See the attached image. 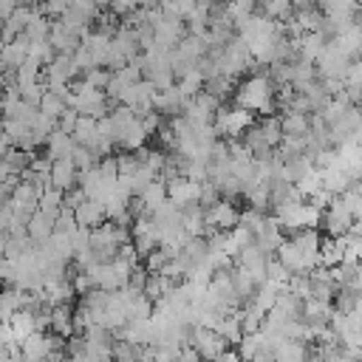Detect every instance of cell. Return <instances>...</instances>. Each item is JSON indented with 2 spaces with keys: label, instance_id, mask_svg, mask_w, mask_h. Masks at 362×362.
Here are the masks:
<instances>
[{
  "label": "cell",
  "instance_id": "13",
  "mask_svg": "<svg viewBox=\"0 0 362 362\" xmlns=\"http://www.w3.org/2000/svg\"><path fill=\"white\" fill-rule=\"evenodd\" d=\"M136 198L141 201L144 212H153L158 204H164V201H167V187H164V181H161V178H156V181H150V184H147Z\"/></svg>",
  "mask_w": 362,
  "mask_h": 362
},
{
  "label": "cell",
  "instance_id": "8",
  "mask_svg": "<svg viewBox=\"0 0 362 362\" xmlns=\"http://www.w3.org/2000/svg\"><path fill=\"white\" fill-rule=\"evenodd\" d=\"M74 221H76V226H82V229H93V226L105 223V206H102L99 201H93V198H82V201L74 206Z\"/></svg>",
  "mask_w": 362,
  "mask_h": 362
},
{
  "label": "cell",
  "instance_id": "26",
  "mask_svg": "<svg viewBox=\"0 0 362 362\" xmlns=\"http://www.w3.org/2000/svg\"><path fill=\"white\" fill-rule=\"evenodd\" d=\"M308 362H325V359H322V356H317V354H314V356H311V359H308Z\"/></svg>",
  "mask_w": 362,
  "mask_h": 362
},
{
  "label": "cell",
  "instance_id": "7",
  "mask_svg": "<svg viewBox=\"0 0 362 362\" xmlns=\"http://www.w3.org/2000/svg\"><path fill=\"white\" fill-rule=\"evenodd\" d=\"M354 221H356V218H351V212L342 206V201H339V198H331V204L322 209V223L328 226L331 238L345 235V232H348V226H351Z\"/></svg>",
  "mask_w": 362,
  "mask_h": 362
},
{
  "label": "cell",
  "instance_id": "25",
  "mask_svg": "<svg viewBox=\"0 0 362 362\" xmlns=\"http://www.w3.org/2000/svg\"><path fill=\"white\" fill-rule=\"evenodd\" d=\"M291 6H297V8H308L311 6V0H288Z\"/></svg>",
  "mask_w": 362,
  "mask_h": 362
},
{
  "label": "cell",
  "instance_id": "14",
  "mask_svg": "<svg viewBox=\"0 0 362 362\" xmlns=\"http://www.w3.org/2000/svg\"><path fill=\"white\" fill-rule=\"evenodd\" d=\"M71 305H51V314H48V325L54 328L57 337H71L74 334V322H71Z\"/></svg>",
  "mask_w": 362,
  "mask_h": 362
},
{
  "label": "cell",
  "instance_id": "23",
  "mask_svg": "<svg viewBox=\"0 0 362 362\" xmlns=\"http://www.w3.org/2000/svg\"><path fill=\"white\" fill-rule=\"evenodd\" d=\"M11 280H14V263L0 255V283H11Z\"/></svg>",
  "mask_w": 362,
  "mask_h": 362
},
{
  "label": "cell",
  "instance_id": "1",
  "mask_svg": "<svg viewBox=\"0 0 362 362\" xmlns=\"http://www.w3.org/2000/svg\"><path fill=\"white\" fill-rule=\"evenodd\" d=\"M235 102H238V107H243V110H263V113H269L272 110V105H274V99H272V82L263 76V74H255V76H249L246 82H240V88H238V93H235Z\"/></svg>",
  "mask_w": 362,
  "mask_h": 362
},
{
  "label": "cell",
  "instance_id": "3",
  "mask_svg": "<svg viewBox=\"0 0 362 362\" xmlns=\"http://www.w3.org/2000/svg\"><path fill=\"white\" fill-rule=\"evenodd\" d=\"M51 351H62V337L57 334H45V331H34L20 342V354L23 362H40L42 356H48Z\"/></svg>",
  "mask_w": 362,
  "mask_h": 362
},
{
  "label": "cell",
  "instance_id": "5",
  "mask_svg": "<svg viewBox=\"0 0 362 362\" xmlns=\"http://www.w3.org/2000/svg\"><path fill=\"white\" fill-rule=\"evenodd\" d=\"M189 348L198 354V359L212 362V359L226 348V342H223L212 328H192V331H189Z\"/></svg>",
  "mask_w": 362,
  "mask_h": 362
},
{
  "label": "cell",
  "instance_id": "10",
  "mask_svg": "<svg viewBox=\"0 0 362 362\" xmlns=\"http://www.w3.org/2000/svg\"><path fill=\"white\" fill-rule=\"evenodd\" d=\"M48 175H51V187H54V189L68 192V189H74L79 173H76V167L71 164V158H59V161H51Z\"/></svg>",
  "mask_w": 362,
  "mask_h": 362
},
{
  "label": "cell",
  "instance_id": "11",
  "mask_svg": "<svg viewBox=\"0 0 362 362\" xmlns=\"http://www.w3.org/2000/svg\"><path fill=\"white\" fill-rule=\"evenodd\" d=\"M74 147H76V141H74L68 133H59V130H54V133L45 139V156H48L51 161H59V158H71Z\"/></svg>",
  "mask_w": 362,
  "mask_h": 362
},
{
  "label": "cell",
  "instance_id": "2",
  "mask_svg": "<svg viewBox=\"0 0 362 362\" xmlns=\"http://www.w3.org/2000/svg\"><path fill=\"white\" fill-rule=\"evenodd\" d=\"M252 124H255V122H252V113L243 110V107L215 110V122H212L215 133H218V136H226V139H232V141H235L238 136H243Z\"/></svg>",
  "mask_w": 362,
  "mask_h": 362
},
{
  "label": "cell",
  "instance_id": "9",
  "mask_svg": "<svg viewBox=\"0 0 362 362\" xmlns=\"http://www.w3.org/2000/svg\"><path fill=\"white\" fill-rule=\"evenodd\" d=\"M54 218H57V215H51V212L34 209V212L28 215V223H25V235H28L34 243H42V240H48V238L54 235Z\"/></svg>",
  "mask_w": 362,
  "mask_h": 362
},
{
  "label": "cell",
  "instance_id": "21",
  "mask_svg": "<svg viewBox=\"0 0 362 362\" xmlns=\"http://www.w3.org/2000/svg\"><path fill=\"white\" fill-rule=\"evenodd\" d=\"M76 119H79V113L74 110V107H65L62 113H59V119H57V130L59 133H74V124H76Z\"/></svg>",
  "mask_w": 362,
  "mask_h": 362
},
{
  "label": "cell",
  "instance_id": "16",
  "mask_svg": "<svg viewBox=\"0 0 362 362\" xmlns=\"http://www.w3.org/2000/svg\"><path fill=\"white\" fill-rule=\"evenodd\" d=\"M8 328H11L14 339H17V342H23L28 334H34V331H37V328H34V314H31V311H25V308H17V311L8 317Z\"/></svg>",
  "mask_w": 362,
  "mask_h": 362
},
{
  "label": "cell",
  "instance_id": "15",
  "mask_svg": "<svg viewBox=\"0 0 362 362\" xmlns=\"http://www.w3.org/2000/svg\"><path fill=\"white\" fill-rule=\"evenodd\" d=\"M280 133L283 136H294V139H305V133H308V116L305 113L286 110V116L280 119Z\"/></svg>",
  "mask_w": 362,
  "mask_h": 362
},
{
  "label": "cell",
  "instance_id": "24",
  "mask_svg": "<svg viewBox=\"0 0 362 362\" xmlns=\"http://www.w3.org/2000/svg\"><path fill=\"white\" fill-rule=\"evenodd\" d=\"M212 362H240V356H238V351H235V348H223Z\"/></svg>",
  "mask_w": 362,
  "mask_h": 362
},
{
  "label": "cell",
  "instance_id": "12",
  "mask_svg": "<svg viewBox=\"0 0 362 362\" xmlns=\"http://www.w3.org/2000/svg\"><path fill=\"white\" fill-rule=\"evenodd\" d=\"M274 362H308V345L300 339H280L274 348Z\"/></svg>",
  "mask_w": 362,
  "mask_h": 362
},
{
  "label": "cell",
  "instance_id": "18",
  "mask_svg": "<svg viewBox=\"0 0 362 362\" xmlns=\"http://www.w3.org/2000/svg\"><path fill=\"white\" fill-rule=\"evenodd\" d=\"M294 189H297V195L305 201V198H311V195H317L320 189H322V181H320V170H308L305 175H300L297 181H294Z\"/></svg>",
  "mask_w": 362,
  "mask_h": 362
},
{
  "label": "cell",
  "instance_id": "22",
  "mask_svg": "<svg viewBox=\"0 0 362 362\" xmlns=\"http://www.w3.org/2000/svg\"><path fill=\"white\" fill-rule=\"evenodd\" d=\"M291 11V3L288 0H266V17L277 20V17H286Z\"/></svg>",
  "mask_w": 362,
  "mask_h": 362
},
{
  "label": "cell",
  "instance_id": "17",
  "mask_svg": "<svg viewBox=\"0 0 362 362\" xmlns=\"http://www.w3.org/2000/svg\"><path fill=\"white\" fill-rule=\"evenodd\" d=\"M342 263V246L337 238H320V266L334 269Z\"/></svg>",
  "mask_w": 362,
  "mask_h": 362
},
{
  "label": "cell",
  "instance_id": "4",
  "mask_svg": "<svg viewBox=\"0 0 362 362\" xmlns=\"http://www.w3.org/2000/svg\"><path fill=\"white\" fill-rule=\"evenodd\" d=\"M238 221H240V209L229 201H218L204 209V229L212 226V232H229L238 226Z\"/></svg>",
  "mask_w": 362,
  "mask_h": 362
},
{
  "label": "cell",
  "instance_id": "6",
  "mask_svg": "<svg viewBox=\"0 0 362 362\" xmlns=\"http://www.w3.org/2000/svg\"><path fill=\"white\" fill-rule=\"evenodd\" d=\"M164 187H167V201H173L178 209L187 206V204H198V189H201L198 181H189L184 175H175Z\"/></svg>",
  "mask_w": 362,
  "mask_h": 362
},
{
  "label": "cell",
  "instance_id": "20",
  "mask_svg": "<svg viewBox=\"0 0 362 362\" xmlns=\"http://www.w3.org/2000/svg\"><path fill=\"white\" fill-rule=\"evenodd\" d=\"M107 79H110V71H105V68H90V71H85V76H82V85H88V88H105L107 85Z\"/></svg>",
  "mask_w": 362,
  "mask_h": 362
},
{
  "label": "cell",
  "instance_id": "19",
  "mask_svg": "<svg viewBox=\"0 0 362 362\" xmlns=\"http://www.w3.org/2000/svg\"><path fill=\"white\" fill-rule=\"evenodd\" d=\"M37 110L45 113L48 119H59V113L65 110V102H62V96H57L54 90H42V96H40V102H37Z\"/></svg>",
  "mask_w": 362,
  "mask_h": 362
}]
</instances>
